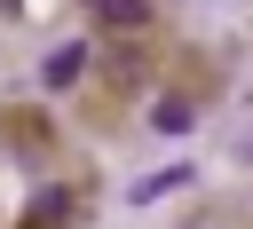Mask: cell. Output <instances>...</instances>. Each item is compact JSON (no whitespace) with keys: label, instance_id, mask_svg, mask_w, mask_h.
<instances>
[{"label":"cell","instance_id":"5","mask_svg":"<svg viewBox=\"0 0 253 229\" xmlns=\"http://www.w3.org/2000/svg\"><path fill=\"white\" fill-rule=\"evenodd\" d=\"M32 221H40V229H63V190H40V197H32Z\"/></svg>","mask_w":253,"mask_h":229},{"label":"cell","instance_id":"1","mask_svg":"<svg viewBox=\"0 0 253 229\" xmlns=\"http://www.w3.org/2000/svg\"><path fill=\"white\" fill-rule=\"evenodd\" d=\"M79 71H87V47H79V39H71V47H47V63H40V87H55V95H63Z\"/></svg>","mask_w":253,"mask_h":229},{"label":"cell","instance_id":"2","mask_svg":"<svg viewBox=\"0 0 253 229\" xmlns=\"http://www.w3.org/2000/svg\"><path fill=\"white\" fill-rule=\"evenodd\" d=\"M95 16L111 32H134V24H150V0H95Z\"/></svg>","mask_w":253,"mask_h":229},{"label":"cell","instance_id":"4","mask_svg":"<svg viewBox=\"0 0 253 229\" xmlns=\"http://www.w3.org/2000/svg\"><path fill=\"white\" fill-rule=\"evenodd\" d=\"M150 126H158V134H182V126H190V103H182V95H166V103L150 111Z\"/></svg>","mask_w":253,"mask_h":229},{"label":"cell","instance_id":"6","mask_svg":"<svg viewBox=\"0 0 253 229\" xmlns=\"http://www.w3.org/2000/svg\"><path fill=\"white\" fill-rule=\"evenodd\" d=\"M0 8H8V16H16V0H0Z\"/></svg>","mask_w":253,"mask_h":229},{"label":"cell","instance_id":"3","mask_svg":"<svg viewBox=\"0 0 253 229\" xmlns=\"http://www.w3.org/2000/svg\"><path fill=\"white\" fill-rule=\"evenodd\" d=\"M190 182V166H166V174H150V182H134V205H158V197H174Z\"/></svg>","mask_w":253,"mask_h":229}]
</instances>
